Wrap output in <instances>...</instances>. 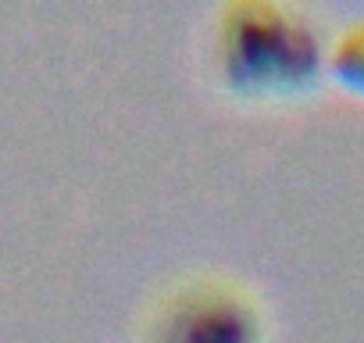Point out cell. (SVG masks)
I'll use <instances>...</instances> for the list:
<instances>
[{
  "label": "cell",
  "instance_id": "6da1fadb",
  "mask_svg": "<svg viewBox=\"0 0 364 343\" xmlns=\"http://www.w3.org/2000/svg\"><path fill=\"white\" fill-rule=\"evenodd\" d=\"M215 54L222 79L250 97H282L314 86L321 43L304 15L272 0H236L222 11Z\"/></svg>",
  "mask_w": 364,
  "mask_h": 343
},
{
  "label": "cell",
  "instance_id": "7a4b0ae2",
  "mask_svg": "<svg viewBox=\"0 0 364 343\" xmlns=\"http://www.w3.org/2000/svg\"><path fill=\"white\" fill-rule=\"evenodd\" d=\"M146 343H264L257 300L232 279L197 275L171 286L146 322Z\"/></svg>",
  "mask_w": 364,
  "mask_h": 343
},
{
  "label": "cell",
  "instance_id": "3957f363",
  "mask_svg": "<svg viewBox=\"0 0 364 343\" xmlns=\"http://www.w3.org/2000/svg\"><path fill=\"white\" fill-rule=\"evenodd\" d=\"M328 65H332V75H336L346 90L364 93V22L350 26V29L336 40Z\"/></svg>",
  "mask_w": 364,
  "mask_h": 343
}]
</instances>
